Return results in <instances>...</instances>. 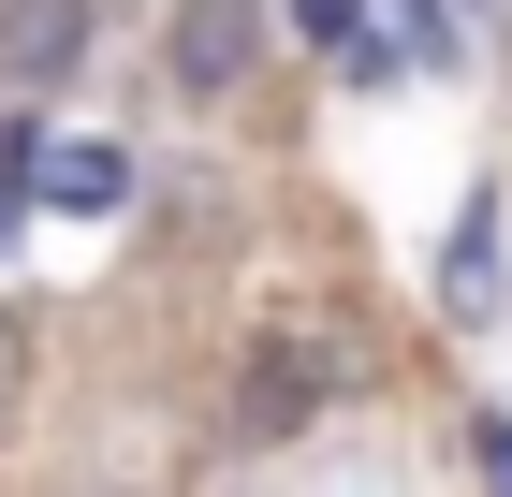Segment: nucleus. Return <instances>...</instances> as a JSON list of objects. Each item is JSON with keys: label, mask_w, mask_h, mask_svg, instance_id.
<instances>
[{"label": "nucleus", "mask_w": 512, "mask_h": 497, "mask_svg": "<svg viewBox=\"0 0 512 497\" xmlns=\"http://www.w3.org/2000/svg\"><path fill=\"white\" fill-rule=\"evenodd\" d=\"M337 381H352L337 322H322V307H264L249 351H235V439H293V424H322Z\"/></svg>", "instance_id": "1"}, {"label": "nucleus", "mask_w": 512, "mask_h": 497, "mask_svg": "<svg viewBox=\"0 0 512 497\" xmlns=\"http://www.w3.org/2000/svg\"><path fill=\"white\" fill-rule=\"evenodd\" d=\"M30 191L74 205V220H103V205L132 191V161H118V147H30Z\"/></svg>", "instance_id": "4"}, {"label": "nucleus", "mask_w": 512, "mask_h": 497, "mask_svg": "<svg viewBox=\"0 0 512 497\" xmlns=\"http://www.w3.org/2000/svg\"><path fill=\"white\" fill-rule=\"evenodd\" d=\"M15 410H30V322L0 307V439H15Z\"/></svg>", "instance_id": "5"}, {"label": "nucleus", "mask_w": 512, "mask_h": 497, "mask_svg": "<svg viewBox=\"0 0 512 497\" xmlns=\"http://www.w3.org/2000/svg\"><path fill=\"white\" fill-rule=\"evenodd\" d=\"M30 147L44 132H0V220H15V191H30Z\"/></svg>", "instance_id": "6"}, {"label": "nucleus", "mask_w": 512, "mask_h": 497, "mask_svg": "<svg viewBox=\"0 0 512 497\" xmlns=\"http://www.w3.org/2000/svg\"><path fill=\"white\" fill-rule=\"evenodd\" d=\"M249 59H264V0H176V30H161V74L191 88V103L249 88Z\"/></svg>", "instance_id": "2"}, {"label": "nucleus", "mask_w": 512, "mask_h": 497, "mask_svg": "<svg viewBox=\"0 0 512 497\" xmlns=\"http://www.w3.org/2000/svg\"><path fill=\"white\" fill-rule=\"evenodd\" d=\"M293 15H308L322 44H352V15H366V0H293Z\"/></svg>", "instance_id": "7"}, {"label": "nucleus", "mask_w": 512, "mask_h": 497, "mask_svg": "<svg viewBox=\"0 0 512 497\" xmlns=\"http://www.w3.org/2000/svg\"><path fill=\"white\" fill-rule=\"evenodd\" d=\"M88 74V0H0V88Z\"/></svg>", "instance_id": "3"}, {"label": "nucleus", "mask_w": 512, "mask_h": 497, "mask_svg": "<svg viewBox=\"0 0 512 497\" xmlns=\"http://www.w3.org/2000/svg\"><path fill=\"white\" fill-rule=\"evenodd\" d=\"M483 468H498V497H512V424H483Z\"/></svg>", "instance_id": "8"}]
</instances>
